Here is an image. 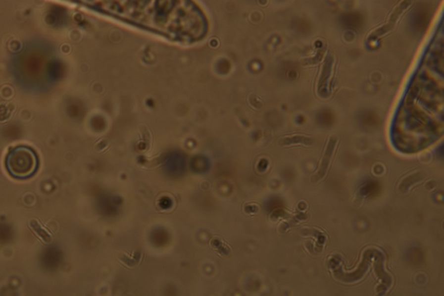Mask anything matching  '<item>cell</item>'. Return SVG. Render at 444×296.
<instances>
[{
	"label": "cell",
	"mask_w": 444,
	"mask_h": 296,
	"mask_svg": "<svg viewBox=\"0 0 444 296\" xmlns=\"http://www.w3.org/2000/svg\"><path fill=\"white\" fill-rule=\"evenodd\" d=\"M5 166L8 172L18 179H26L33 176L39 167L35 151L27 146H17L9 151Z\"/></svg>",
	"instance_id": "cell-1"
},
{
	"label": "cell",
	"mask_w": 444,
	"mask_h": 296,
	"mask_svg": "<svg viewBox=\"0 0 444 296\" xmlns=\"http://www.w3.org/2000/svg\"><path fill=\"white\" fill-rule=\"evenodd\" d=\"M333 63H334L333 56L329 55L325 58V62L322 66L321 73H320V77H319L318 82V92L321 97H323L324 92H328L327 87H328L329 80H330L331 75H332Z\"/></svg>",
	"instance_id": "cell-2"
},
{
	"label": "cell",
	"mask_w": 444,
	"mask_h": 296,
	"mask_svg": "<svg viewBox=\"0 0 444 296\" xmlns=\"http://www.w3.org/2000/svg\"><path fill=\"white\" fill-rule=\"evenodd\" d=\"M337 142H338V140H337V138L335 137H332L331 139H330L328 145H327V148L325 149V155L322 158L320 168L318 169V172L317 174L318 179H321L322 177L325 176V173H326V169L328 168L330 162L332 160L334 149L336 148Z\"/></svg>",
	"instance_id": "cell-3"
},
{
	"label": "cell",
	"mask_w": 444,
	"mask_h": 296,
	"mask_svg": "<svg viewBox=\"0 0 444 296\" xmlns=\"http://www.w3.org/2000/svg\"><path fill=\"white\" fill-rule=\"evenodd\" d=\"M210 246L213 247V250L222 256H228L231 251V247L220 237H213L210 241Z\"/></svg>",
	"instance_id": "cell-4"
},
{
	"label": "cell",
	"mask_w": 444,
	"mask_h": 296,
	"mask_svg": "<svg viewBox=\"0 0 444 296\" xmlns=\"http://www.w3.org/2000/svg\"><path fill=\"white\" fill-rule=\"evenodd\" d=\"M312 145L314 144V140L312 138L305 136H294V137H289V138H285L281 139L280 141V145L281 146H287V145Z\"/></svg>",
	"instance_id": "cell-5"
}]
</instances>
